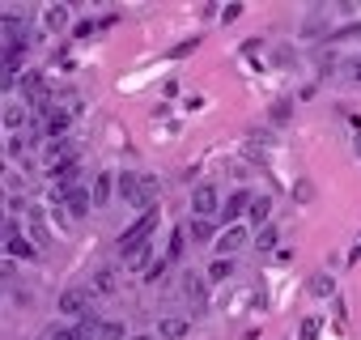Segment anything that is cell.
Returning <instances> with one entry per match:
<instances>
[{
  "label": "cell",
  "instance_id": "obj_1",
  "mask_svg": "<svg viewBox=\"0 0 361 340\" xmlns=\"http://www.w3.org/2000/svg\"><path fill=\"white\" fill-rule=\"evenodd\" d=\"M119 200L140 209V213H153L157 205V179L153 175H136V170H123L119 175Z\"/></svg>",
  "mask_w": 361,
  "mask_h": 340
},
{
  "label": "cell",
  "instance_id": "obj_2",
  "mask_svg": "<svg viewBox=\"0 0 361 340\" xmlns=\"http://www.w3.org/2000/svg\"><path fill=\"white\" fill-rule=\"evenodd\" d=\"M153 230H157V209H153V213H140V217H136V221L119 234V251L132 260L136 251H145V238H149Z\"/></svg>",
  "mask_w": 361,
  "mask_h": 340
},
{
  "label": "cell",
  "instance_id": "obj_3",
  "mask_svg": "<svg viewBox=\"0 0 361 340\" xmlns=\"http://www.w3.org/2000/svg\"><path fill=\"white\" fill-rule=\"evenodd\" d=\"M226 209V200H221V192L213 188V183H200L196 192H192V213L200 217V221H209V217H217Z\"/></svg>",
  "mask_w": 361,
  "mask_h": 340
},
{
  "label": "cell",
  "instance_id": "obj_4",
  "mask_svg": "<svg viewBox=\"0 0 361 340\" xmlns=\"http://www.w3.org/2000/svg\"><path fill=\"white\" fill-rule=\"evenodd\" d=\"M68 119H73V111H64V107H51V111H43V136L60 140V136L68 132Z\"/></svg>",
  "mask_w": 361,
  "mask_h": 340
},
{
  "label": "cell",
  "instance_id": "obj_5",
  "mask_svg": "<svg viewBox=\"0 0 361 340\" xmlns=\"http://www.w3.org/2000/svg\"><path fill=\"white\" fill-rule=\"evenodd\" d=\"M90 205H94V192H85V188H68V192H64V209H68L73 217H85Z\"/></svg>",
  "mask_w": 361,
  "mask_h": 340
},
{
  "label": "cell",
  "instance_id": "obj_6",
  "mask_svg": "<svg viewBox=\"0 0 361 340\" xmlns=\"http://www.w3.org/2000/svg\"><path fill=\"white\" fill-rule=\"evenodd\" d=\"M111 188H119V179L106 175V170H98V175H94V209H106L111 205Z\"/></svg>",
  "mask_w": 361,
  "mask_h": 340
},
{
  "label": "cell",
  "instance_id": "obj_7",
  "mask_svg": "<svg viewBox=\"0 0 361 340\" xmlns=\"http://www.w3.org/2000/svg\"><path fill=\"white\" fill-rule=\"evenodd\" d=\"M243 243H247V230H243V226H230V230L217 238V251H221V260H230V255H234Z\"/></svg>",
  "mask_w": 361,
  "mask_h": 340
},
{
  "label": "cell",
  "instance_id": "obj_8",
  "mask_svg": "<svg viewBox=\"0 0 361 340\" xmlns=\"http://www.w3.org/2000/svg\"><path fill=\"white\" fill-rule=\"evenodd\" d=\"M85 298H90L85 289H64V293H60V310L77 319V315H85Z\"/></svg>",
  "mask_w": 361,
  "mask_h": 340
},
{
  "label": "cell",
  "instance_id": "obj_9",
  "mask_svg": "<svg viewBox=\"0 0 361 340\" xmlns=\"http://www.w3.org/2000/svg\"><path fill=\"white\" fill-rule=\"evenodd\" d=\"M188 332H192L188 319H161V323H157V336H161V340H183Z\"/></svg>",
  "mask_w": 361,
  "mask_h": 340
},
{
  "label": "cell",
  "instance_id": "obj_10",
  "mask_svg": "<svg viewBox=\"0 0 361 340\" xmlns=\"http://www.w3.org/2000/svg\"><path fill=\"white\" fill-rule=\"evenodd\" d=\"M90 289H94V293H115V289H119L115 268H98V272H94V281H90Z\"/></svg>",
  "mask_w": 361,
  "mask_h": 340
},
{
  "label": "cell",
  "instance_id": "obj_11",
  "mask_svg": "<svg viewBox=\"0 0 361 340\" xmlns=\"http://www.w3.org/2000/svg\"><path fill=\"white\" fill-rule=\"evenodd\" d=\"M43 26L47 30H64L68 26V9L64 5H43Z\"/></svg>",
  "mask_w": 361,
  "mask_h": 340
},
{
  "label": "cell",
  "instance_id": "obj_12",
  "mask_svg": "<svg viewBox=\"0 0 361 340\" xmlns=\"http://www.w3.org/2000/svg\"><path fill=\"white\" fill-rule=\"evenodd\" d=\"M251 200H255V196H247V192H234V196L226 200V209H221V217H226V221H234V217H238L243 209L251 213Z\"/></svg>",
  "mask_w": 361,
  "mask_h": 340
},
{
  "label": "cell",
  "instance_id": "obj_13",
  "mask_svg": "<svg viewBox=\"0 0 361 340\" xmlns=\"http://www.w3.org/2000/svg\"><path fill=\"white\" fill-rule=\"evenodd\" d=\"M234 277V260H213V268H209V281H230Z\"/></svg>",
  "mask_w": 361,
  "mask_h": 340
},
{
  "label": "cell",
  "instance_id": "obj_14",
  "mask_svg": "<svg viewBox=\"0 0 361 340\" xmlns=\"http://www.w3.org/2000/svg\"><path fill=\"white\" fill-rule=\"evenodd\" d=\"M22 123H26V111H18V107H5V132L13 136Z\"/></svg>",
  "mask_w": 361,
  "mask_h": 340
},
{
  "label": "cell",
  "instance_id": "obj_15",
  "mask_svg": "<svg viewBox=\"0 0 361 340\" xmlns=\"http://www.w3.org/2000/svg\"><path fill=\"white\" fill-rule=\"evenodd\" d=\"M188 234H192L196 243H209V238H213V221H200V217H196V221L188 226Z\"/></svg>",
  "mask_w": 361,
  "mask_h": 340
},
{
  "label": "cell",
  "instance_id": "obj_16",
  "mask_svg": "<svg viewBox=\"0 0 361 340\" xmlns=\"http://www.w3.org/2000/svg\"><path fill=\"white\" fill-rule=\"evenodd\" d=\"M310 293H319V298H331V293H336L331 277H323V272H319V277H310Z\"/></svg>",
  "mask_w": 361,
  "mask_h": 340
},
{
  "label": "cell",
  "instance_id": "obj_17",
  "mask_svg": "<svg viewBox=\"0 0 361 340\" xmlns=\"http://www.w3.org/2000/svg\"><path fill=\"white\" fill-rule=\"evenodd\" d=\"M268 213H272V200H268V196H255V200H251V217H255V221H268Z\"/></svg>",
  "mask_w": 361,
  "mask_h": 340
},
{
  "label": "cell",
  "instance_id": "obj_18",
  "mask_svg": "<svg viewBox=\"0 0 361 340\" xmlns=\"http://www.w3.org/2000/svg\"><path fill=\"white\" fill-rule=\"evenodd\" d=\"M30 226H35V243H39V247H47V243H51V234L43 230V217H39V209H30Z\"/></svg>",
  "mask_w": 361,
  "mask_h": 340
},
{
  "label": "cell",
  "instance_id": "obj_19",
  "mask_svg": "<svg viewBox=\"0 0 361 340\" xmlns=\"http://www.w3.org/2000/svg\"><path fill=\"white\" fill-rule=\"evenodd\" d=\"M9 255H22V260H30V255H35V247H30L22 234H13V238H9Z\"/></svg>",
  "mask_w": 361,
  "mask_h": 340
},
{
  "label": "cell",
  "instance_id": "obj_20",
  "mask_svg": "<svg viewBox=\"0 0 361 340\" xmlns=\"http://www.w3.org/2000/svg\"><path fill=\"white\" fill-rule=\"evenodd\" d=\"M276 238H281V230H276V226H264L255 243H259V251H268V247H276Z\"/></svg>",
  "mask_w": 361,
  "mask_h": 340
},
{
  "label": "cell",
  "instance_id": "obj_21",
  "mask_svg": "<svg viewBox=\"0 0 361 340\" xmlns=\"http://www.w3.org/2000/svg\"><path fill=\"white\" fill-rule=\"evenodd\" d=\"M98 336L102 340H123V327L119 323H98Z\"/></svg>",
  "mask_w": 361,
  "mask_h": 340
},
{
  "label": "cell",
  "instance_id": "obj_22",
  "mask_svg": "<svg viewBox=\"0 0 361 340\" xmlns=\"http://www.w3.org/2000/svg\"><path fill=\"white\" fill-rule=\"evenodd\" d=\"M166 260H170V264L183 260V234H170V255H166Z\"/></svg>",
  "mask_w": 361,
  "mask_h": 340
},
{
  "label": "cell",
  "instance_id": "obj_23",
  "mask_svg": "<svg viewBox=\"0 0 361 340\" xmlns=\"http://www.w3.org/2000/svg\"><path fill=\"white\" fill-rule=\"evenodd\" d=\"M183 289H188V293H196V298H204V285H200V277H192V272L183 277Z\"/></svg>",
  "mask_w": 361,
  "mask_h": 340
},
{
  "label": "cell",
  "instance_id": "obj_24",
  "mask_svg": "<svg viewBox=\"0 0 361 340\" xmlns=\"http://www.w3.org/2000/svg\"><path fill=\"white\" fill-rule=\"evenodd\" d=\"M314 336H319V319H306L302 323V340H314Z\"/></svg>",
  "mask_w": 361,
  "mask_h": 340
},
{
  "label": "cell",
  "instance_id": "obj_25",
  "mask_svg": "<svg viewBox=\"0 0 361 340\" xmlns=\"http://www.w3.org/2000/svg\"><path fill=\"white\" fill-rule=\"evenodd\" d=\"M348 64H353V68H348V77H353V81L361 85V56H357V60H348Z\"/></svg>",
  "mask_w": 361,
  "mask_h": 340
}]
</instances>
